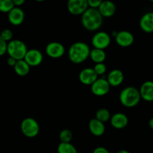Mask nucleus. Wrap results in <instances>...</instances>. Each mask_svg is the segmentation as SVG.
Segmentation results:
<instances>
[{
	"label": "nucleus",
	"mask_w": 153,
	"mask_h": 153,
	"mask_svg": "<svg viewBox=\"0 0 153 153\" xmlns=\"http://www.w3.org/2000/svg\"><path fill=\"white\" fill-rule=\"evenodd\" d=\"M81 22L84 28L90 31L99 29L103 23V16L98 9L88 7L82 14Z\"/></svg>",
	"instance_id": "f257e3e1"
},
{
	"label": "nucleus",
	"mask_w": 153,
	"mask_h": 153,
	"mask_svg": "<svg viewBox=\"0 0 153 153\" xmlns=\"http://www.w3.org/2000/svg\"><path fill=\"white\" fill-rule=\"evenodd\" d=\"M90 51L89 46L86 43L76 42L69 48V60L74 64H81L89 57Z\"/></svg>",
	"instance_id": "f03ea898"
},
{
	"label": "nucleus",
	"mask_w": 153,
	"mask_h": 153,
	"mask_svg": "<svg viewBox=\"0 0 153 153\" xmlns=\"http://www.w3.org/2000/svg\"><path fill=\"white\" fill-rule=\"evenodd\" d=\"M139 90L134 87H127L120 92L119 101L122 105L127 108H133L140 101Z\"/></svg>",
	"instance_id": "7ed1b4c3"
},
{
	"label": "nucleus",
	"mask_w": 153,
	"mask_h": 153,
	"mask_svg": "<svg viewBox=\"0 0 153 153\" xmlns=\"http://www.w3.org/2000/svg\"><path fill=\"white\" fill-rule=\"evenodd\" d=\"M28 52L26 45L20 40H12L8 43L7 53L9 57L16 61L23 60L26 54Z\"/></svg>",
	"instance_id": "20e7f679"
},
{
	"label": "nucleus",
	"mask_w": 153,
	"mask_h": 153,
	"mask_svg": "<svg viewBox=\"0 0 153 153\" xmlns=\"http://www.w3.org/2000/svg\"><path fill=\"white\" fill-rule=\"evenodd\" d=\"M20 129L22 134L27 137H34L40 131L38 123L34 118L27 117L22 120L20 124Z\"/></svg>",
	"instance_id": "39448f33"
},
{
	"label": "nucleus",
	"mask_w": 153,
	"mask_h": 153,
	"mask_svg": "<svg viewBox=\"0 0 153 153\" xmlns=\"http://www.w3.org/2000/svg\"><path fill=\"white\" fill-rule=\"evenodd\" d=\"M110 36L105 31H98L92 38V44L94 49L104 50L110 43Z\"/></svg>",
	"instance_id": "423d86ee"
},
{
	"label": "nucleus",
	"mask_w": 153,
	"mask_h": 153,
	"mask_svg": "<svg viewBox=\"0 0 153 153\" xmlns=\"http://www.w3.org/2000/svg\"><path fill=\"white\" fill-rule=\"evenodd\" d=\"M110 89V85H109L106 79L102 77L98 79L92 85H91V91L94 95L97 97H103L108 94Z\"/></svg>",
	"instance_id": "0eeeda50"
},
{
	"label": "nucleus",
	"mask_w": 153,
	"mask_h": 153,
	"mask_svg": "<svg viewBox=\"0 0 153 153\" xmlns=\"http://www.w3.org/2000/svg\"><path fill=\"white\" fill-rule=\"evenodd\" d=\"M67 7L70 14L82 15L88 8V6L87 0H69Z\"/></svg>",
	"instance_id": "6e6552de"
},
{
	"label": "nucleus",
	"mask_w": 153,
	"mask_h": 153,
	"mask_svg": "<svg viewBox=\"0 0 153 153\" xmlns=\"http://www.w3.org/2000/svg\"><path fill=\"white\" fill-rule=\"evenodd\" d=\"M23 60L30 67H37L43 61V55L38 49H28Z\"/></svg>",
	"instance_id": "1a4fd4ad"
},
{
	"label": "nucleus",
	"mask_w": 153,
	"mask_h": 153,
	"mask_svg": "<svg viewBox=\"0 0 153 153\" xmlns=\"http://www.w3.org/2000/svg\"><path fill=\"white\" fill-rule=\"evenodd\" d=\"M46 53L52 58H58L64 54V47L58 42H50L46 46Z\"/></svg>",
	"instance_id": "9d476101"
},
{
	"label": "nucleus",
	"mask_w": 153,
	"mask_h": 153,
	"mask_svg": "<svg viewBox=\"0 0 153 153\" xmlns=\"http://www.w3.org/2000/svg\"><path fill=\"white\" fill-rule=\"evenodd\" d=\"M116 43L122 47H128L133 44L134 41V35L128 31L122 30L118 31V34L115 37Z\"/></svg>",
	"instance_id": "9b49d317"
},
{
	"label": "nucleus",
	"mask_w": 153,
	"mask_h": 153,
	"mask_svg": "<svg viewBox=\"0 0 153 153\" xmlns=\"http://www.w3.org/2000/svg\"><path fill=\"white\" fill-rule=\"evenodd\" d=\"M98 78V75L96 74L93 68H85L80 71L79 74V80L82 85H90L91 86Z\"/></svg>",
	"instance_id": "f8f14e48"
},
{
	"label": "nucleus",
	"mask_w": 153,
	"mask_h": 153,
	"mask_svg": "<svg viewBox=\"0 0 153 153\" xmlns=\"http://www.w3.org/2000/svg\"><path fill=\"white\" fill-rule=\"evenodd\" d=\"M8 19L9 22L13 25L15 26L20 25L25 19V13L23 10L20 7H14L8 13Z\"/></svg>",
	"instance_id": "ddd939ff"
},
{
	"label": "nucleus",
	"mask_w": 153,
	"mask_h": 153,
	"mask_svg": "<svg viewBox=\"0 0 153 153\" xmlns=\"http://www.w3.org/2000/svg\"><path fill=\"white\" fill-rule=\"evenodd\" d=\"M141 99L146 102H153V82L146 81L143 82L139 90Z\"/></svg>",
	"instance_id": "4468645a"
},
{
	"label": "nucleus",
	"mask_w": 153,
	"mask_h": 153,
	"mask_svg": "<svg viewBox=\"0 0 153 153\" xmlns=\"http://www.w3.org/2000/svg\"><path fill=\"white\" fill-rule=\"evenodd\" d=\"M140 27L144 32H153V12H147L141 16Z\"/></svg>",
	"instance_id": "2eb2a0df"
},
{
	"label": "nucleus",
	"mask_w": 153,
	"mask_h": 153,
	"mask_svg": "<svg viewBox=\"0 0 153 153\" xmlns=\"http://www.w3.org/2000/svg\"><path fill=\"white\" fill-rule=\"evenodd\" d=\"M124 73L118 69L112 70L108 73L106 81L110 87H117L121 85L124 81Z\"/></svg>",
	"instance_id": "dca6fc26"
},
{
	"label": "nucleus",
	"mask_w": 153,
	"mask_h": 153,
	"mask_svg": "<svg viewBox=\"0 0 153 153\" xmlns=\"http://www.w3.org/2000/svg\"><path fill=\"white\" fill-rule=\"evenodd\" d=\"M110 123L113 128L122 129L127 126L128 119L127 116L123 113H116L110 117Z\"/></svg>",
	"instance_id": "f3484780"
},
{
	"label": "nucleus",
	"mask_w": 153,
	"mask_h": 153,
	"mask_svg": "<svg viewBox=\"0 0 153 153\" xmlns=\"http://www.w3.org/2000/svg\"><path fill=\"white\" fill-rule=\"evenodd\" d=\"M98 10L103 17H110L113 16L114 13H116V7L115 4L112 1H102Z\"/></svg>",
	"instance_id": "a211bd4d"
},
{
	"label": "nucleus",
	"mask_w": 153,
	"mask_h": 153,
	"mask_svg": "<svg viewBox=\"0 0 153 153\" xmlns=\"http://www.w3.org/2000/svg\"><path fill=\"white\" fill-rule=\"evenodd\" d=\"M88 128L89 131L93 135L99 136L103 135L105 131V126L104 124L100 121L98 120L96 118L92 119L88 123Z\"/></svg>",
	"instance_id": "6ab92c4d"
},
{
	"label": "nucleus",
	"mask_w": 153,
	"mask_h": 153,
	"mask_svg": "<svg viewBox=\"0 0 153 153\" xmlns=\"http://www.w3.org/2000/svg\"><path fill=\"white\" fill-rule=\"evenodd\" d=\"M14 70L18 76H25L29 73L30 66L24 60H20L16 61V64L14 67Z\"/></svg>",
	"instance_id": "aec40b11"
},
{
	"label": "nucleus",
	"mask_w": 153,
	"mask_h": 153,
	"mask_svg": "<svg viewBox=\"0 0 153 153\" xmlns=\"http://www.w3.org/2000/svg\"><path fill=\"white\" fill-rule=\"evenodd\" d=\"M89 58L95 64H100V63H104V61L106 60V55L104 50L94 48L90 51Z\"/></svg>",
	"instance_id": "412c9836"
},
{
	"label": "nucleus",
	"mask_w": 153,
	"mask_h": 153,
	"mask_svg": "<svg viewBox=\"0 0 153 153\" xmlns=\"http://www.w3.org/2000/svg\"><path fill=\"white\" fill-rule=\"evenodd\" d=\"M58 153H77L76 147L70 143H60L57 148Z\"/></svg>",
	"instance_id": "4be33fe9"
},
{
	"label": "nucleus",
	"mask_w": 153,
	"mask_h": 153,
	"mask_svg": "<svg viewBox=\"0 0 153 153\" xmlns=\"http://www.w3.org/2000/svg\"><path fill=\"white\" fill-rule=\"evenodd\" d=\"M110 114L109 111L106 108H100L96 112L95 118L98 120L103 123L110 120Z\"/></svg>",
	"instance_id": "5701e85b"
},
{
	"label": "nucleus",
	"mask_w": 153,
	"mask_h": 153,
	"mask_svg": "<svg viewBox=\"0 0 153 153\" xmlns=\"http://www.w3.org/2000/svg\"><path fill=\"white\" fill-rule=\"evenodd\" d=\"M14 7L13 0H0V12L8 13Z\"/></svg>",
	"instance_id": "b1692460"
},
{
	"label": "nucleus",
	"mask_w": 153,
	"mask_h": 153,
	"mask_svg": "<svg viewBox=\"0 0 153 153\" xmlns=\"http://www.w3.org/2000/svg\"><path fill=\"white\" fill-rule=\"evenodd\" d=\"M72 132L69 129H63L59 133V139L61 143H70L72 140Z\"/></svg>",
	"instance_id": "393cba45"
},
{
	"label": "nucleus",
	"mask_w": 153,
	"mask_h": 153,
	"mask_svg": "<svg viewBox=\"0 0 153 153\" xmlns=\"http://www.w3.org/2000/svg\"><path fill=\"white\" fill-rule=\"evenodd\" d=\"M0 37L6 41L7 43L11 41L12 37H13V32H12L11 30H10L9 28H5V29H3L2 31L0 33Z\"/></svg>",
	"instance_id": "a878e982"
},
{
	"label": "nucleus",
	"mask_w": 153,
	"mask_h": 153,
	"mask_svg": "<svg viewBox=\"0 0 153 153\" xmlns=\"http://www.w3.org/2000/svg\"><path fill=\"white\" fill-rule=\"evenodd\" d=\"M93 70H94L98 76H103L106 71V67L104 63H100V64H96L94 67H93Z\"/></svg>",
	"instance_id": "bb28decb"
},
{
	"label": "nucleus",
	"mask_w": 153,
	"mask_h": 153,
	"mask_svg": "<svg viewBox=\"0 0 153 153\" xmlns=\"http://www.w3.org/2000/svg\"><path fill=\"white\" fill-rule=\"evenodd\" d=\"M7 48L8 43L0 37V56H3L4 54L7 53Z\"/></svg>",
	"instance_id": "cd10ccee"
},
{
	"label": "nucleus",
	"mask_w": 153,
	"mask_h": 153,
	"mask_svg": "<svg viewBox=\"0 0 153 153\" xmlns=\"http://www.w3.org/2000/svg\"><path fill=\"white\" fill-rule=\"evenodd\" d=\"M87 2H88V7L90 8L98 9L102 1L101 0H87Z\"/></svg>",
	"instance_id": "c85d7f7f"
},
{
	"label": "nucleus",
	"mask_w": 153,
	"mask_h": 153,
	"mask_svg": "<svg viewBox=\"0 0 153 153\" xmlns=\"http://www.w3.org/2000/svg\"><path fill=\"white\" fill-rule=\"evenodd\" d=\"M92 153H110V152L106 148L102 147V146H99V147L95 148V149L93 150Z\"/></svg>",
	"instance_id": "c756f323"
},
{
	"label": "nucleus",
	"mask_w": 153,
	"mask_h": 153,
	"mask_svg": "<svg viewBox=\"0 0 153 153\" xmlns=\"http://www.w3.org/2000/svg\"><path fill=\"white\" fill-rule=\"evenodd\" d=\"M16 61H17L16 60L14 59L13 58H10V57H9L7 60V64H8V65L10 66V67H14L15 66V64H16Z\"/></svg>",
	"instance_id": "7c9ffc66"
},
{
	"label": "nucleus",
	"mask_w": 153,
	"mask_h": 153,
	"mask_svg": "<svg viewBox=\"0 0 153 153\" xmlns=\"http://www.w3.org/2000/svg\"><path fill=\"white\" fill-rule=\"evenodd\" d=\"M25 1L24 0H13V3L14 4V7H20L22 4H24Z\"/></svg>",
	"instance_id": "2f4dec72"
},
{
	"label": "nucleus",
	"mask_w": 153,
	"mask_h": 153,
	"mask_svg": "<svg viewBox=\"0 0 153 153\" xmlns=\"http://www.w3.org/2000/svg\"><path fill=\"white\" fill-rule=\"evenodd\" d=\"M148 126H149L150 128L153 129V117L151 118L148 121Z\"/></svg>",
	"instance_id": "473e14b6"
},
{
	"label": "nucleus",
	"mask_w": 153,
	"mask_h": 153,
	"mask_svg": "<svg viewBox=\"0 0 153 153\" xmlns=\"http://www.w3.org/2000/svg\"><path fill=\"white\" fill-rule=\"evenodd\" d=\"M117 153H130L128 150H125V149H122V150H119Z\"/></svg>",
	"instance_id": "72a5a7b5"
},
{
	"label": "nucleus",
	"mask_w": 153,
	"mask_h": 153,
	"mask_svg": "<svg viewBox=\"0 0 153 153\" xmlns=\"http://www.w3.org/2000/svg\"><path fill=\"white\" fill-rule=\"evenodd\" d=\"M117 34H118V31H113V32H112V37H116V36L117 35Z\"/></svg>",
	"instance_id": "f704fd0d"
}]
</instances>
